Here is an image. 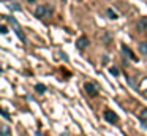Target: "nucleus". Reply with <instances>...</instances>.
Returning <instances> with one entry per match:
<instances>
[{"mask_svg":"<svg viewBox=\"0 0 147 136\" xmlns=\"http://www.w3.org/2000/svg\"><path fill=\"white\" fill-rule=\"evenodd\" d=\"M51 13H52V9L49 8L48 5H38V8L35 9V16H36V18H41V19L49 18Z\"/></svg>","mask_w":147,"mask_h":136,"instance_id":"nucleus-1","label":"nucleus"},{"mask_svg":"<svg viewBox=\"0 0 147 136\" xmlns=\"http://www.w3.org/2000/svg\"><path fill=\"white\" fill-rule=\"evenodd\" d=\"M139 52L142 54V55H147V41L139 43Z\"/></svg>","mask_w":147,"mask_h":136,"instance_id":"nucleus-8","label":"nucleus"},{"mask_svg":"<svg viewBox=\"0 0 147 136\" xmlns=\"http://www.w3.org/2000/svg\"><path fill=\"white\" fill-rule=\"evenodd\" d=\"M0 32H2V33H8V28H7V25H2V28H0Z\"/></svg>","mask_w":147,"mask_h":136,"instance_id":"nucleus-13","label":"nucleus"},{"mask_svg":"<svg viewBox=\"0 0 147 136\" xmlns=\"http://www.w3.org/2000/svg\"><path fill=\"white\" fill-rule=\"evenodd\" d=\"M106 13H108L109 19H117V13H115V11H112L111 8H108V9H106Z\"/></svg>","mask_w":147,"mask_h":136,"instance_id":"nucleus-10","label":"nucleus"},{"mask_svg":"<svg viewBox=\"0 0 147 136\" xmlns=\"http://www.w3.org/2000/svg\"><path fill=\"white\" fill-rule=\"evenodd\" d=\"M63 2H65V0H63Z\"/></svg>","mask_w":147,"mask_h":136,"instance_id":"nucleus-15","label":"nucleus"},{"mask_svg":"<svg viewBox=\"0 0 147 136\" xmlns=\"http://www.w3.org/2000/svg\"><path fill=\"white\" fill-rule=\"evenodd\" d=\"M138 30L139 32H146L147 30V18L144 16V18H139V21H138Z\"/></svg>","mask_w":147,"mask_h":136,"instance_id":"nucleus-5","label":"nucleus"},{"mask_svg":"<svg viewBox=\"0 0 147 136\" xmlns=\"http://www.w3.org/2000/svg\"><path fill=\"white\" fill-rule=\"evenodd\" d=\"M84 89H86L87 95H90V97H96V95H98V89H96V85L93 84V82H86V84H84Z\"/></svg>","mask_w":147,"mask_h":136,"instance_id":"nucleus-3","label":"nucleus"},{"mask_svg":"<svg viewBox=\"0 0 147 136\" xmlns=\"http://www.w3.org/2000/svg\"><path fill=\"white\" fill-rule=\"evenodd\" d=\"M11 135V130L8 125H3L2 127V136H10Z\"/></svg>","mask_w":147,"mask_h":136,"instance_id":"nucleus-9","label":"nucleus"},{"mask_svg":"<svg viewBox=\"0 0 147 136\" xmlns=\"http://www.w3.org/2000/svg\"><path fill=\"white\" fill-rule=\"evenodd\" d=\"M139 120H141L142 123L147 122V108H142V109H141V112H139Z\"/></svg>","mask_w":147,"mask_h":136,"instance_id":"nucleus-7","label":"nucleus"},{"mask_svg":"<svg viewBox=\"0 0 147 136\" xmlns=\"http://www.w3.org/2000/svg\"><path fill=\"white\" fill-rule=\"evenodd\" d=\"M89 44H90V41H89V38H87V37H81L79 40L76 41V47L79 51H84L86 47H89Z\"/></svg>","mask_w":147,"mask_h":136,"instance_id":"nucleus-4","label":"nucleus"},{"mask_svg":"<svg viewBox=\"0 0 147 136\" xmlns=\"http://www.w3.org/2000/svg\"><path fill=\"white\" fill-rule=\"evenodd\" d=\"M109 73H111L112 76H119V70L115 68V66H111V68H109Z\"/></svg>","mask_w":147,"mask_h":136,"instance_id":"nucleus-12","label":"nucleus"},{"mask_svg":"<svg viewBox=\"0 0 147 136\" xmlns=\"http://www.w3.org/2000/svg\"><path fill=\"white\" fill-rule=\"evenodd\" d=\"M35 90L38 92V93H45V92H46V87H45L43 84H36V85H35Z\"/></svg>","mask_w":147,"mask_h":136,"instance_id":"nucleus-11","label":"nucleus"},{"mask_svg":"<svg viewBox=\"0 0 147 136\" xmlns=\"http://www.w3.org/2000/svg\"><path fill=\"white\" fill-rule=\"evenodd\" d=\"M122 49H123V52H125V54H128V57H130L131 60H138V59H136V55L133 54V51H131L130 47H127V46L123 44V46H122Z\"/></svg>","mask_w":147,"mask_h":136,"instance_id":"nucleus-6","label":"nucleus"},{"mask_svg":"<svg viewBox=\"0 0 147 136\" xmlns=\"http://www.w3.org/2000/svg\"><path fill=\"white\" fill-rule=\"evenodd\" d=\"M27 2H30V3H33V2H35V0H27Z\"/></svg>","mask_w":147,"mask_h":136,"instance_id":"nucleus-14","label":"nucleus"},{"mask_svg":"<svg viewBox=\"0 0 147 136\" xmlns=\"http://www.w3.org/2000/svg\"><path fill=\"white\" fill-rule=\"evenodd\" d=\"M103 117H105V120L108 123H117L119 122V117H117V114L114 112L112 109H105V112H103Z\"/></svg>","mask_w":147,"mask_h":136,"instance_id":"nucleus-2","label":"nucleus"}]
</instances>
